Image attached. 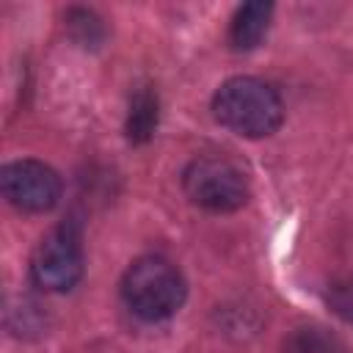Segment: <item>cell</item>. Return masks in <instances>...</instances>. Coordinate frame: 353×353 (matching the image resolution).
I'll return each mask as SVG.
<instances>
[{
    "label": "cell",
    "mask_w": 353,
    "mask_h": 353,
    "mask_svg": "<svg viewBox=\"0 0 353 353\" xmlns=\"http://www.w3.org/2000/svg\"><path fill=\"white\" fill-rule=\"evenodd\" d=\"M85 270L83 237L74 223L50 229L30 254V281L44 292H69Z\"/></svg>",
    "instance_id": "4"
},
{
    "label": "cell",
    "mask_w": 353,
    "mask_h": 353,
    "mask_svg": "<svg viewBox=\"0 0 353 353\" xmlns=\"http://www.w3.org/2000/svg\"><path fill=\"white\" fill-rule=\"evenodd\" d=\"M328 301H331V306H334L336 314H342L345 320L353 323V279L336 281L331 287V292H328Z\"/></svg>",
    "instance_id": "10"
},
{
    "label": "cell",
    "mask_w": 353,
    "mask_h": 353,
    "mask_svg": "<svg viewBox=\"0 0 353 353\" xmlns=\"http://www.w3.org/2000/svg\"><path fill=\"white\" fill-rule=\"evenodd\" d=\"M182 190L190 204L207 212H234L248 201V176L226 154H199L182 171Z\"/></svg>",
    "instance_id": "3"
},
{
    "label": "cell",
    "mask_w": 353,
    "mask_h": 353,
    "mask_svg": "<svg viewBox=\"0 0 353 353\" xmlns=\"http://www.w3.org/2000/svg\"><path fill=\"white\" fill-rule=\"evenodd\" d=\"M69 28L74 30V36H77L83 44H94V41L102 39V25H99V19H97L91 11H83V8L72 11V14H69Z\"/></svg>",
    "instance_id": "9"
},
{
    "label": "cell",
    "mask_w": 353,
    "mask_h": 353,
    "mask_svg": "<svg viewBox=\"0 0 353 353\" xmlns=\"http://www.w3.org/2000/svg\"><path fill=\"white\" fill-rule=\"evenodd\" d=\"M0 190L19 212H50L63 193L58 171L41 160H11L0 168Z\"/></svg>",
    "instance_id": "5"
},
{
    "label": "cell",
    "mask_w": 353,
    "mask_h": 353,
    "mask_svg": "<svg viewBox=\"0 0 353 353\" xmlns=\"http://www.w3.org/2000/svg\"><path fill=\"white\" fill-rule=\"evenodd\" d=\"M212 116L234 135L268 138L284 121V102L268 80L237 74L223 80L212 94Z\"/></svg>",
    "instance_id": "1"
},
{
    "label": "cell",
    "mask_w": 353,
    "mask_h": 353,
    "mask_svg": "<svg viewBox=\"0 0 353 353\" xmlns=\"http://www.w3.org/2000/svg\"><path fill=\"white\" fill-rule=\"evenodd\" d=\"M157 116H160V102H157V91L138 88L130 99V113H127V138L132 143H146L157 127Z\"/></svg>",
    "instance_id": "7"
},
{
    "label": "cell",
    "mask_w": 353,
    "mask_h": 353,
    "mask_svg": "<svg viewBox=\"0 0 353 353\" xmlns=\"http://www.w3.org/2000/svg\"><path fill=\"white\" fill-rule=\"evenodd\" d=\"M270 17H273V6L270 3H262V0H254V3H245L237 8V14L232 17V25H229V44L234 50H254L268 28H270Z\"/></svg>",
    "instance_id": "6"
},
{
    "label": "cell",
    "mask_w": 353,
    "mask_h": 353,
    "mask_svg": "<svg viewBox=\"0 0 353 353\" xmlns=\"http://www.w3.org/2000/svg\"><path fill=\"white\" fill-rule=\"evenodd\" d=\"M121 298L135 317L146 323H160L182 309L188 298V284L182 270L171 259L146 254L124 270Z\"/></svg>",
    "instance_id": "2"
},
{
    "label": "cell",
    "mask_w": 353,
    "mask_h": 353,
    "mask_svg": "<svg viewBox=\"0 0 353 353\" xmlns=\"http://www.w3.org/2000/svg\"><path fill=\"white\" fill-rule=\"evenodd\" d=\"M284 353H347V350L331 331L320 325H301L287 334Z\"/></svg>",
    "instance_id": "8"
}]
</instances>
